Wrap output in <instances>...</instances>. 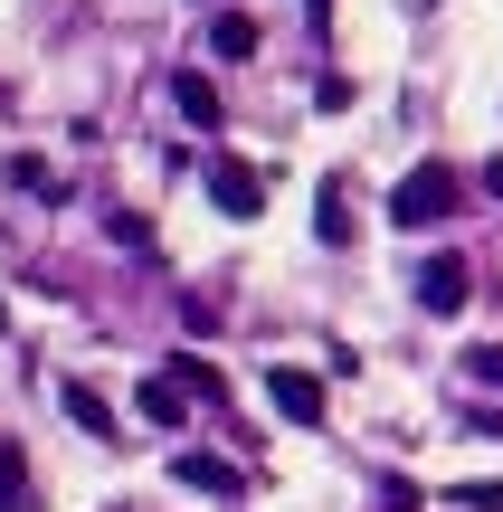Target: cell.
<instances>
[{
  "label": "cell",
  "mask_w": 503,
  "mask_h": 512,
  "mask_svg": "<svg viewBox=\"0 0 503 512\" xmlns=\"http://www.w3.org/2000/svg\"><path fill=\"white\" fill-rule=\"evenodd\" d=\"M456 200H466V181H456L447 162H409V171H399V190H390V219L399 228H437Z\"/></svg>",
  "instance_id": "1"
},
{
  "label": "cell",
  "mask_w": 503,
  "mask_h": 512,
  "mask_svg": "<svg viewBox=\"0 0 503 512\" xmlns=\"http://www.w3.org/2000/svg\"><path fill=\"white\" fill-rule=\"evenodd\" d=\"M209 200H219V219H257L266 209V171L238 162V152H209Z\"/></svg>",
  "instance_id": "2"
},
{
  "label": "cell",
  "mask_w": 503,
  "mask_h": 512,
  "mask_svg": "<svg viewBox=\"0 0 503 512\" xmlns=\"http://www.w3.org/2000/svg\"><path fill=\"white\" fill-rule=\"evenodd\" d=\"M409 285H418V313H466V285H475V275L456 266V256H428Z\"/></svg>",
  "instance_id": "3"
},
{
  "label": "cell",
  "mask_w": 503,
  "mask_h": 512,
  "mask_svg": "<svg viewBox=\"0 0 503 512\" xmlns=\"http://www.w3.org/2000/svg\"><path fill=\"white\" fill-rule=\"evenodd\" d=\"M266 399H276L295 427H314V418H323V380H314V370H295V361H276V370H266Z\"/></svg>",
  "instance_id": "4"
},
{
  "label": "cell",
  "mask_w": 503,
  "mask_h": 512,
  "mask_svg": "<svg viewBox=\"0 0 503 512\" xmlns=\"http://www.w3.org/2000/svg\"><path fill=\"white\" fill-rule=\"evenodd\" d=\"M171 475H181L190 494H219V503H238V494H247V475H238L228 456H209V446H190V456H171Z\"/></svg>",
  "instance_id": "5"
},
{
  "label": "cell",
  "mask_w": 503,
  "mask_h": 512,
  "mask_svg": "<svg viewBox=\"0 0 503 512\" xmlns=\"http://www.w3.org/2000/svg\"><path fill=\"white\" fill-rule=\"evenodd\" d=\"M171 105H181V114H190L200 133H219V86H209L200 67H181V76H171Z\"/></svg>",
  "instance_id": "6"
},
{
  "label": "cell",
  "mask_w": 503,
  "mask_h": 512,
  "mask_svg": "<svg viewBox=\"0 0 503 512\" xmlns=\"http://www.w3.org/2000/svg\"><path fill=\"white\" fill-rule=\"evenodd\" d=\"M171 380H181V399H209V408H228V370H219V361H171Z\"/></svg>",
  "instance_id": "7"
},
{
  "label": "cell",
  "mask_w": 503,
  "mask_h": 512,
  "mask_svg": "<svg viewBox=\"0 0 503 512\" xmlns=\"http://www.w3.org/2000/svg\"><path fill=\"white\" fill-rule=\"evenodd\" d=\"M67 418H76V427H86V437H105V446H114V408H105V399H95V389H86V380H67Z\"/></svg>",
  "instance_id": "8"
},
{
  "label": "cell",
  "mask_w": 503,
  "mask_h": 512,
  "mask_svg": "<svg viewBox=\"0 0 503 512\" xmlns=\"http://www.w3.org/2000/svg\"><path fill=\"white\" fill-rule=\"evenodd\" d=\"M314 238H323V247H352V209H342V181H323V209H314Z\"/></svg>",
  "instance_id": "9"
},
{
  "label": "cell",
  "mask_w": 503,
  "mask_h": 512,
  "mask_svg": "<svg viewBox=\"0 0 503 512\" xmlns=\"http://www.w3.org/2000/svg\"><path fill=\"white\" fill-rule=\"evenodd\" d=\"M257 48V19L247 10H219V29H209V57H247Z\"/></svg>",
  "instance_id": "10"
},
{
  "label": "cell",
  "mask_w": 503,
  "mask_h": 512,
  "mask_svg": "<svg viewBox=\"0 0 503 512\" xmlns=\"http://www.w3.org/2000/svg\"><path fill=\"white\" fill-rule=\"evenodd\" d=\"M143 418H152V427H181V418H190L181 380H143Z\"/></svg>",
  "instance_id": "11"
},
{
  "label": "cell",
  "mask_w": 503,
  "mask_h": 512,
  "mask_svg": "<svg viewBox=\"0 0 503 512\" xmlns=\"http://www.w3.org/2000/svg\"><path fill=\"white\" fill-rule=\"evenodd\" d=\"M0 512H29V465H19V446H0Z\"/></svg>",
  "instance_id": "12"
},
{
  "label": "cell",
  "mask_w": 503,
  "mask_h": 512,
  "mask_svg": "<svg viewBox=\"0 0 503 512\" xmlns=\"http://www.w3.org/2000/svg\"><path fill=\"white\" fill-rule=\"evenodd\" d=\"M10 181H19V190H38V200H57V171L38 162V152H19V162H10Z\"/></svg>",
  "instance_id": "13"
},
{
  "label": "cell",
  "mask_w": 503,
  "mask_h": 512,
  "mask_svg": "<svg viewBox=\"0 0 503 512\" xmlns=\"http://www.w3.org/2000/svg\"><path fill=\"white\" fill-rule=\"evenodd\" d=\"M456 512H503V484H447Z\"/></svg>",
  "instance_id": "14"
},
{
  "label": "cell",
  "mask_w": 503,
  "mask_h": 512,
  "mask_svg": "<svg viewBox=\"0 0 503 512\" xmlns=\"http://www.w3.org/2000/svg\"><path fill=\"white\" fill-rule=\"evenodd\" d=\"M466 370H475L485 389H503V342H475V351H466Z\"/></svg>",
  "instance_id": "15"
},
{
  "label": "cell",
  "mask_w": 503,
  "mask_h": 512,
  "mask_svg": "<svg viewBox=\"0 0 503 512\" xmlns=\"http://www.w3.org/2000/svg\"><path fill=\"white\" fill-rule=\"evenodd\" d=\"M485 190H494V200H503V162H485Z\"/></svg>",
  "instance_id": "16"
},
{
  "label": "cell",
  "mask_w": 503,
  "mask_h": 512,
  "mask_svg": "<svg viewBox=\"0 0 503 512\" xmlns=\"http://www.w3.org/2000/svg\"><path fill=\"white\" fill-rule=\"evenodd\" d=\"M209 10H219V0H209Z\"/></svg>",
  "instance_id": "17"
}]
</instances>
